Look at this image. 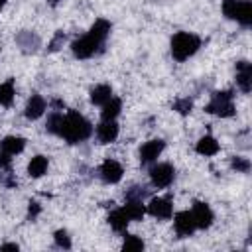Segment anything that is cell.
I'll list each match as a JSON object with an SVG mask.
<instances>
[{
    "label": "cell",
    "instance_id": "cell-11",
    "mask_svg": "<svg viewBox=\"0 0 252 252\" xmlns=\"http://www.w3.org/2000/svg\"><path fill=\"white\" fill-rule=\"evenodd\" d=\"M236 85L242 93H250V89H252V65L248 61L236 63Z\"/></svg>",
    "mask_w": 252,
    "mask_h": 252
},
{
    "label": "cell",
    "instance_id": "cell-12",
    "mask_svg": "<svg viewBox=\"0 0 252 252\" xmlns=\"http://www.w3.org/2000/svg\"><path fill=\"white\" fill-rule=\"evenodd\" d=\"M96 138L100 144H110L118 138V124L114 120H102L96 126Z\"/></svg>",
    "mask_w": 252,
    "mask_h": 252
},
{
    "label": "cell",
    "instance_id": "cell-18",
    "mask_svg": "<svg viewBox=\"0 0 252 252\" xmlns=\"http://www.w3.org/2000/svg\"><path fill=\"white\" fill-rule=\"evenodd\" d=\"M234 20H236L240 26H244V28H248V26L252 24V4H250V0H240V2H238Z\"/></svg>",
    "mask_w": 252,
    "mask_h": 252
},
{
    "label": "cell",
    "instance_id": "cell-8",
    "mask_svg": "<svg viewBox=\"0 0 252 252\" xmlns=\"http://www.w3.org/2000/svg\"><path fill=\"white\" fill-rule=\"evenodd\" d=\"M98 173H100V177H102L104 183H118L122 179V173L124 171H122V165L116 159H104L102 165H100V169H98Z\"/></svg>",
    "mask_w": 252,
    "mask_h": 252
},
{
    "label": "cell",
    "instance_id": "cell-32",
    "mask_svg": "<svg viewBox=\"0 0 252 252\" xmlns=\"http://www.w3.org/2000/svg\"><path fill=\"white\" fill-rule=\"evenodd\" d=\"M39 211H41V209H39V203H35V201H33V203H30V207H28V219H32V220H33V219L39 215Z\"/></svg>",
    "mask_w": 252,
    "mask_h": 252
},
{
    "label": "cell",
    "instance_id": "cell-9",
    "mask_svg": "<svg viewBox=\"0 0 252 252\" xmlns=\"http://www.w3.org/2000/svg\"><path fill=\"white\" fill-rule=\"evenodd\" d=\"M173 226H175V232L179 236H191L195 232V220H193V215L189 211H179L173 219Z\"/></svg>",
    "mask_w": 252,
    "mask_h": 252
},
{
    "label": "cell",
    "instance_id": "cell-33",
    "mask_svg": "<svg viewBox=\"0 0 252 252\" xmlns=\"http://www.w3.org/2000/svg\"><path fill=\"white\" fill-rule=\"evenodd\" d=\"M10 163H12V158H10L8 154L0 152V171H4V169H10Z\"/></svg>",
    "mask_w": 252,
    "mask_h": 252
},
{
    "label": "cell",
    "instance_id": "cell-17",
    "mask_svg": "<svg viewBox=\"0 0 252 252\" xmlns=\"http://www.w3.org/2000/svg\"><path fill=\"white\" fill-rule=\"evenodd\" d=\"M130 219L126 215L124 209H114L110 215H108V224L116 230V232H126V226H128Z\"/></svg>",
    "mask_w": 252,
    "mask_h": 252
},
{
    "label": "cell",
    "instance_id": "cell-24",
    "mask_svg": "<svg viewBox=\"0 0 252 252\" xmlns=\"http://www.w3.org/2000/svg\"><path fill=\"white\" fill-rule=\"evenodd\" d=\"M61 126H63V114L61 112H53L47 116V124H45V130L49 134H61Z\"/></svg>",
    "mask_w": 252,
    "mask_h": 252
},
{
    "label": "cell",
    "instance_id": "cell-13",
    "mask_svg": "<svg viewBox=\"0 0 252 252\" xmlns=\"http://www.w3.org/2000/svg\"><path fill=\"white\" fill-rule=\"evenodd\" d=\"M16 43L20 45V49L24 53H35L37 47H39V37L32 32H20L16 35Z\"/></svg>",
    "mask_w": 252,
    "mask_h": 252
},
{
    "label": "cell",
    "instance_id": "cell-16",
    "mask_svg": "<svg viewBox=\"0 0 252 252\" xmlns=\"http://www.w3.org/2000/svg\"><path fill=\"white\" fill-rule=\"evenodd\" d=\"M130 220H142L146 215V207L140 199H126V205L122 207Z\"/></svg>",
    "mask_w": 252,
    "mask_h": 252
},
{
    "label": "cell",
    "instance_id": "cell-28",
    "mask_svg": "<svg viewBox=\"0 0 252 252\" xmlns=\"http://www.w3.org/2000/svg\"><path fill=\"white\" fill-rule=\"evenodd\" d=\"M191 106H193V102H191V98H187V96L173 102V110H177L179 114H189V112H191Z\"/></svg>",
    "mask_w": 252,
    "mask_h": 252
},
{
    "label": "cell",
    "instance_id": "cell-15",
    "mask_svg": "<svg viewBox=\"0 0 252 252\" xmlns=\"http://www.w3.org/2000/svg\"><path fill=\"white\" fill-rule=\"evenodd\" d=\"M24 148H26V140L20 138V136H6V138L0 142V152H4V154H8V156L20 154Z\"/></svg>",
    "mask_w": 252,
    "mask_h": 252
},
{
    "label": "cell",
    "instance_id": "cell-35",
    "mask_svg": "<svg viewBox=\"0 0 252 252\" xmlns=\"http://www.w3.org/2000/svg\"><path fill=\"white\" fill-rule=\"evenodd\" d=\"M4 4H6V0H0V10L4 8Z\"/></svg>",
    "mask_w": 252,
    "mask_h": 252
},
{
    "label": "cell",
    "instance_id": "cell-26",
    "mask_svg": "<svg viewBox=\"0 0 252 252\" xmlns=\"http://www.w3.org/2000/svg\"><path fill=\"white\" fill-rule=\"evenodd\" d=\"M232 169L236 171H242V173H248L250 171V159L248 158H242V156H234L232 161H230Z\"/></svg>",
    "mask_w": 252,
    "mask_h": 252
},
{
    "label": "cell",
    "instance_id": "cell-10",
    "mask_svg": "<svg viewBox=\"0 0 252 252\" xmlns=\"http://www.w3.org/2000/svg\"><path fill=\"white\" fill-rule=\"evenodd\" d=\"M163 148H165L163 140H150V142H146V144L140 148V161H142V163H152V161H156V159L159 158V154L163 152Z\"/></svg>",
    "mask_w": 252,
    "mask_h": 252
},
{
    "label": "cell",
    "instance_id": "cell-23",
    "mask_svg": "<svg viewBox=\"0 0 252 252\" xmlns=\"http://www.w3.org/2000/svg\"><path fill=\"white\" fill-rule=\"evenodd\" d=\"M14 94H16V89H14V81L8 79L6 83L0 85V106H10L12 100H14Z\"/></svg>",
    "mask_w": 252,
    "mask_h": 252
},
{
    "label": "cell",
    "instance_id": "cell-22",
    "mask_svg": "<svg viewBox=\"0 0 252 252\" xmlns=\"http://www.w3.org/2000/svg\"><path fill=\"white\" fill-rule=\"evenodd\" d=\"M47 165H49V161H47L45 156H35V158H32V161H30V165H28L30 177H41V175L47 171Z\"/></svg>",
    "mask_w": 252,
    "mask_h": 252
},
{
    "label": "cell",
    "instance_id": "cell-1",
    "mask_svg": "<svg viewBox=\"0 0 252 252\" xmlns=\"http://www.w3.org/2000/svg\"><path fill=\"white\" fill-rule=\"evenodd\" d=\"M91 132H93V126L83 114L71 110V112H67L63 116V126H61V134L59 136L65 138L69 144H77V142L87 140L91 136Z\"/></svg>",
    "mask_w": 252,
    "mask_h": 252
},
{
    "label": "cell",
    "instance_id": "cell-4",
    "mask_svg": "<svg viewBox=\"0 0 252 252\" xmlns=\"http://www.w3.org/2000/svg\"><path fill=\"white\" fill-rule=\"evenodd\" d=\"M102 43H104L102 39H98L96 35H93V33L89 32L87 35L75 39V41L71 43V49H73V55H75V57H79V59H89V57H93V55L100 49Z\"/></svg>",
    "mask_w": 252,
    "mask_h": 252
},
{
    "label": "cell",
    "instance_id": "cell-7",
    "mask_svg": "<svg viewBox=\"0 0 252 252\" xmlns=\"http://www.w3.org/2000/svg\"><path fill=\"white\" fill-rule=\"evenodd\" d=\"M146 211L156 219H169L173 215V205H171V201L167 197H156V199L150 201Z\"/></svg>",
    "mask_w": 252,
    "mask_h": 252
},
{
    "label": "cell",
    "instance_id": "cell-14",
    "mask_svg": "<svg viewBox=\"0 0 252 252\" xmlns=\"http://www.w3.org/2000/svg\"><path fill=\"white\" fill-rule=\"evenodd\" d=\"M45 112V100H43V96H39V94H32V98L28 100V104H26V118H30V120H37L41 114Z\"/></svg>",
    "mask_w": 252,
    "mask_h": 252
},
{
    "label": "cell",
    "instance_id": "cell-2",
    "mask_svg": "<svg viewBox=\"0 0 252 252\" xmlns=\"http://www.w3.org/2000/svg\"><path fill=\"white\" fill-rule=\"evenodd\" d=\"M201 47V39L195 33L189 32H179L171 37V55L175 61H185L191 55L197 53V49Z\"/></svg>",
    "mask_w": 252,
    "mask_h": 252
},
{
    "label": "cell",
    "instance_id": "cell-20",
    "mask_svg": "<svg viewBox=\"0 0 252 252\" xmlns=\"http://www.w3.org/2000/svg\"><path fill=\"white\" fill-rule=\"evenodd\" d=\"M195 150H197V154H201V156H215V154L219 152V142H217L213 136H203V138L197 142Z\"/></svg>",
    "mask_w": 252,
    "mask_h": 252
},
{
    "label": "cell",
    "instance_id": "cell-25",
    "mask_svg": "<svg viewBox=\"0 0 252 252\" xmlns=\"http://www.w3.org/2000/svg\"><path fill=\"white\" fill-rule=\"evenodd\" d=\"M122 250H126V252L144 250V242H142V238H138V236H134V234H126L124 244H122Z\"/></svg>",
    "mask_w": 252,
    "mask_h": 252
},
{
    "label": "cell",
    "instance_id": "cell-5",
    "mask_svg": "<svg viewBox=\"0 0 252 252\" xmlns=\"http://www.w3.org/2000/svg\"><path fill=\"white\" fill-rule=\"evenodd\" d=\"M175 177V169L171 163H158L150 169V179L152 183L158 187V189H163V187H169L171 181Z\"/></svg>",
    "mask_w": 252,
    "mask_h": 252
},
{
    "label": "cell",
    "instance_id": "cell-19",
    "mask_svg": "<svg viewBox=\"0 0 252 252\" xmlns=\"http://www.w3.org/2000/svg\"><path fill=\"white\" fill-rule=\"evenodd\" d=\"M112 98V89L108 85H96L93 91H91V102L93 104H98L102 106L104 102H108Z\"/></svg>",
    "mask_w": 252,
    "mask_h": 252
},
{
    "label": "cell",
    "instance_id": "cell-27",
    "mask_svg": "<svg viewBox=\"0 0 252 252\" xmlns=\"http://www.w3.org/2000/svg\"><path fill=\"white\" fill-rule=\"evenodd\" d=\"M238 2H240V0H222V14H224L228 20H234Z\"/></svg>",
    "mask_w": 252,
    "mask_h": 252
},
{
    "label": "cell",
    "instance_id": "cell-34",
    "mask_svg": "<svg viewBox=\"0 0 252 252\" xmlns=\"http://www.w3.org/2000/svg\"><path fill=\"white\" fill-rule=\"evenodd\" d=\"M0 248H2V250H16V252H18V244H2Z\"/></svg>",
    "mask_w": 252,
    "mask_h": 252
},
{
    "label": "cell",
    "instance_id": "cell-6",
    "mask_svg": "<svg viewBox=\"0 0 252 252\" xmlns=\"http://www.w3.org/2000/svg\"><path fill=\"white\" fill-rule=\"evenodd\" d=\"M191 215H193V220H195V226L197 228H209L213 224V219H215L211 207L207 203H203V201H195L193 203Z\"/></svg>",
    "mask_w": 252,
    "mask_h": 252
},
{
    "label": "cell",
    "instance_id": "cell-30",
    "mask_svg": "<svg viewBox=\"0 0 252 252\" xmlns=\"http://www.w3.org/2000/svg\"><path fill=\"white\" fill-rule=\"evenodd\" d=\"M146 187H140V185H134V187H130L128 191H126V199H144L146 197Z\"/></svg>",
    "mask_w": 252,
    "mask_h": 252
},
{
    "label": "cell",
    "instance_id": "cell-31",
    "mask_svg": "<svg viewBox=\"0 0 252 252\" xmlns=\"http://www.w3.org/2000/svg\"><path fill=\"white\" fill-rule=\"evenodd\" d=\"M63 41H65V33H63V32H57V33H55V37L51 39V43H49V47H47V49H49V51H57V49H59V45H61Z\"/></svg>",
    "mask_w": 252,
    "mask_h": 252
},
{
    "label": "cell",
    "instance_id": "cell-3",
    "mask_svg": "<svg viewBox=\"0 0 252 252\" xmlns=\"http://www.w3.org/2000/svg\"><path fill=\"white\" fill-rule=\"evenodd\" d=\"M209 114H217L220 118H228L234 114V102H232V93L230 91H219L213 94L211 102L205 106Z\"/></svg>",
    "mask_w": 252,
    "mask_h": 252
},
{
    "label": "cell",
    "instance_id": "cell-36",
    "mask_svg": "<svg viewBox=\"0 0 252 252\" xmlns=\"http://www.w3.org/2000/svg\"><path fill=\"white\" fill-rule=\"evenodd\" d=\"M51 2H53V4H57V2H59V0H51Z\"/></svg>",
    "mask_w": 252,
    "mask_h": 252
},
{
    "label": "cell",
    "instance_id": "cell-29",
    "mask_svg": "<svg viewBox=\"0 0 252 252\" xmlns=\"http://www.w3.org/2000/svg\"><path fill=\"white\" fill-rule=\"evenodd\" d=\"M55 244L59 246V248H71V238H69V234H67V230H57L55 232Z\"/></svg>",
    "mask_w": 252,
    "mask_h": 252
},
{
    "label": "cell",
    "instance_id": "cell-21",
    "mask_svg": "<svg viewBox=\"0 0 252 252\" xmlns=\"http://www.w3.org/2000/svg\"><path fill=\"white\" fill-rule=\"evenodd\" d=\"M122 110V100L120 98H110L108 102L102 104V112H100V118L102 120H114Z\"/></svg>",
    "mask_w": 252,
    "mask_h": 252
}]
</instances>
